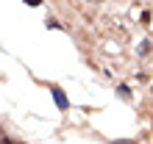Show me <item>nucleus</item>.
Returning a JSON list of instances; mask_svg holds the SVG:
<instances>
[{"label":"nucleus","instance_id":"obj_1","mask_svg":"<svg viewBox=\"0 0 153 144\" xmlns=\"http://www.w3.org/2000/svg\"><path fill=\"white\" fill-rule=\"evenodd\" d=\"M50 94H53V100H56L59 111H70V100H67V94H64V89H61V86H53L50 83Z\"/></svg>","mask_w":153,"mask_h":144},{"label":"nucleus","instance_id":"obj_2","mask_svg":"<svg viewBox=\"0 0 153 144\" xmlns=\"http://www.w3.org/2000/svg\"><path fill=\"white\" fill-rule=\"evenodd\" d=\"M117 92H120V97H125V100H128V97H131V89L125 86V83H123V86H117Z\"/></svg>","mask_w":153,"mask_h":144},{"label":"nucleus","instance_id":"obj_3","mask_svg":"<svg viewBox=\"0 0 153 144\" xmlns=\"http://www.w3.org/2000/svg\"><path fill=\"white\" fill-rule=\"evenodd\" d=\"M22 3H28V6H33V8H36V6H42V0H22Z\"/></svg>","mask_w":153,"mask_h":144},{"label":"nucleus","instance_id":"obj_4","mask_svg":"<svg viewBox=\"0 0 153 144\" xmlns=\"http://www.w3.org/2000/svg\"><path fill=\"white\" fill-rule=\"evenodd\" d=\"M117 144H134V141H117Z\"/></svg>","mask_w":153,"mask_h":144},{"label":"nucleus","instance_id":"obj_5","mask_svg":"<svg viewBox=\"0 0 153 144\" xmlns=\"http://www.w3.org/2000/svg\"><path fill=\"white\" fill-rule=\"evenodd\" d=\"M0 144H3V136H0Z\"/></svg>","mask_w":153,"mask_h":144}]
</instances>
